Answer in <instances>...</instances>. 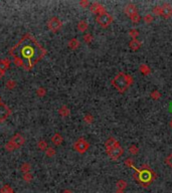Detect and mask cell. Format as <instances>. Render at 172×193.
<instances>
[{
  "instance_id": "cell-35",
  "label": "cell",
  "mask_w": 172,
  "mask_h": 193,
  "mask_svg": "<svg viewBox=\"0 0 172 193\" xmlns=\"http://www.w3.org/2000/svg\"><path fill=\"white\" fill-rule=\"evenodd\" d=\"M125 165L128 166V167H131V168H134V160L131 158H128L127 160L125 161Z\"/></svg>"
},
{
  "instance_id": "cell-31",
  "label": "cell",
  "mask_w": 172,
  "mask_h": 193,
  "mask_svg": "<svg viewBox=\"0 0 172 193\" xmlns=\"http://www.w3.org/2000/svg\"><path fill=\"white\" fill-rule=\"evenodd\" d=\"M129 35H130L133 39H136V37L139 35V32H138L137 29H131L130 31H129Z\"/></svg>"
},
{
  "instance_id": "cell-8",
  "label": "cell",
  "mask_w": 172,
  "mask_h": 193,
  "mask_svg": "<svg viewBox=\"0 0 172 193\" xmlns=\"http://www.w3.org/2000/svg\"><path fill=\"white\" fill-rule=\"evenodd\" d=\"M9 142H10L13 145L14 149H18V148H20L23 144H24L25 139H24V137H22L20 134H15L10 139V141H9Z\"/></svg>"
},
{
  "instance_id": "cell-3",
  "label": "cell",
  "mask_w": 172,
  "mask_h": 193,
  "mask_svg": "<svg viewBox=\"0 0 172 193\" xmlns=\"http://www.w3.org/2000/svg\"><path fill=\"white\" fill-rule=\"evenodd\" d=\"M133 83V78L131 76L126 75L125 72L119 74L112 80V85L119 93H124Z\"/></svg>"
},
{
  "instance_id": "cell-18",
  "label": "cell",
  "mask_w": 172,
  "mask_h": 193,
  "mask_svg": "<svg viewBox=\"0 0 172 193\" xmlns=\"http://www.w3.org/2000/svg\"><path fill=\"white\" fill-rule=\"evenodd\" d=\"M0 193H15L13 190V188L8 185V184H4L1 188H0Z\"/></svg>"
},
{
  "instance_id": "cell-39",
  "label": "cell",
  "mask_w": 172,
  "mask_h": 193,
  "mask_svg": "<svg viewBox=\"0 0 172 193\" xmlns=\"http://www.w3.org/2000/svg\"><path fill=\"white\" fill-rule=\"evenodd\" d=\"M5 149L7 151H9V152H11V151H13V150H15V149H14V147H13V145L10 143V142H8L6 145H5Z\"/></svg>"
},
{
  "instance_id": "cell-32",
  "label": "cell",
  "mask_w": 172,
  "mask_h": 193,
  "mask_svg": "<svg viewBox=\"0 0 172 193\" xmlns=\"http://www.w3.org/2000/svg\"><path fill=\"white\" fill-rule=\"evenodd\" d=\"M153 20H154V17H153L151 14H146V15L144 16V21L146 22V23H151Z\"/></svg>"
},
{
  "instance_id": "cell-23",
  "label": "cell",
  "mask_w": 172,
  "mask_h": 193,
  "mask_svg": "<svg viewBox=\"0 0 172 193\" xmlns=\"http://www.w3.org/2000/svg\"><path fill=\"white\" fill-rule=\"evenodd\" d=\"M30 169H31V166H30V164L29 163H23L21 167H20V170L21 172L24 174V173H29L30 172Z\"/></svg>"
},
{
  "instance_id": "cell-24",
  "label": "cell",
  "mask_w": 172,
  "mask_h": 193,
  "mask_svg": "<svg viewBox=\"0 0 172 193\" xmlns=\"http://www.w3.org/2000/svg\"><path fill=\"white\" fill-rule=\"evenodd\" d=\"M37 147H38V149H40V150H46L47 143L44 141V140H40V141L37 143Z\"/></svg>"
},
{
  "instance_id": "cell-37",
  "label": "cell",
  "mask_w": 172,
  "mask_h": 193,
  "mask_svg": "<svg viewBox=\"0 0 172 193\" xmlns=\"http://www.w3.org/2000/svg\"><path fill=\"white\" fill-rule=\"evenodd\" d=\"M130 19L133 22H138V21L140 20V16H139V14H138V13H135V14H133V15L130 17Z\"/></svg>"
},
{
  "instance_id": "cell-25",
  "label": "cell",
  "mask_w": 172,
  "mask_h": 193,
  "mask_svg": "<svg viewBox=\"0 0 172 193\" xmlns=\"http://www.w3.org/2000/svg\"><path fill=\"white\" fill-rule=\"evenodd\" d=\"M22 178H23V180H24L25 182L29 183V182H31V181H32V179H33V176H32L31 173L29 172V173H24V174H23V176H22Z\"/></svg>"
},
{
  "instance_id": "cell-27",
  "label": "cell",
  "mask_w": 172,
  "mask_h": 193,
  "mask_svg": "<svg viewBox=\"0 0 172 193\" xmlns=\"http://www.w3.org/2000/svg\"><path fill=\"white\" fill-rule=\"evenodd\" d=\"M45 154L47 157H54L55 155V150L52 147H49L45 150Z\"/></svg>"
},
{
  "instance_id": "cell-38",
  "label": "cell",
  "mask_w": 172,
  "mask_h": 193,
  "mask_svg": "<svg viewBox=\"0 0 172 193\" xmlns=\"http://www.w3.org/2000/svg\"><path fill=\"white\" fill-rule=\"evenodd\" d=\"M153 13L155 15H161V6H155L153 8Z\"/></svg>"
},
{
  "instance_id": "cell-36",
  "label": "cell",
  "mask_w": 172,
  "mask_h": 193,
  "mask_svg": "<svg viewBox=\"0 0 172 193\" xmlns=\"http://www.w3.org/2000/svg\"><path fill=\"white\" fill-rule=\"evenodd\" d=\"M165 162H166L167 165H168L169 167H171V168H172V153H171V154H169V155L167 156V158H166Z\"/></svg>"
},
{
  "instance_id": "cell-26",
  "label": "cell",
  "mask_w": 172,
  "mask_h": 193,
  "mask_svg": "<svg viewBox=\"0 0 172 193\" xmlns=\"http://www.w3.org/2000/svg\"><path fill=\"white\" fill-rule=\"evenodd\" d=\"M5 86H6V88H7V89H9V90H13V89L16 86V83H15V81H14V80H9V81H7V83L5 84Z\"/></svg>"
},
{
  "instance_id": "cell-13",
  "label": "cell",
  "mask_w": 172,
  "mask_h": 193,
  "mask_svg": "<svg viewBox=\"0 0 172 193\" xmlns=\"http://www.w3.org/2000/svg\"><path fill=\"white\" fill-rule=\"evenodd\" d=\"M124 11H125V13L129 17H131L133 14L137 13V8H136L135 5H134V4L130 3V4H128V5H126L125 9H124Z\"/></svg>"
},
{
  "instance_id": "cell-29",
  "label": "cell",
  "mask_w": 172,
  "mask_h": 193,
  "mask_svg": "<svg viewBox=\"0 0 172 193\" xmlns=\"http://www.w3.org/2000/svg\"><path fill=\"white\" fill-rule=\"evenodd\" d=\"M45 94H46V91H45L44 88H38L37 91H36V95H37L38 96H40V98L44 96Z\"/></svg>"
},
{
  "instance_id": "cell-21",
  "label": "cell",
  "mask_w": 172,
  "mask_h": 193,
  "mask_svg": "<svg viewBox=\"0 0 172 193\" xmlns=\"http://www.w3.org/2000/svg\"><path fill=\"white\" fill-rule=\"evenodd\" d=\"M88 23L87 21H85V20H81L78 24V29L80 31H82V32H85L86 30L88 29Z\"/></svg>"
},
{
  "instance_id": "cell-19",
  "label": "cell",
  "mask_w": 172,
  "mask_h": 193,
  "mask_svg": "<svg viewBox=\"0 0 172 193\" xmlns=\"http://www.w3.org/2000/svg\"><path fill=\"white\" fill-rule=\"evenodd\" d=\"M59 113H60V115L61 116V117H68V116L70 115V111L68 107H66V106H63V107L59 110Z\"/></svg>"
},
{
  "instance_id": "cell-28",
  "label": "cell",
  "mask_w": 172,
  "mask_h": 193,
  "mask_svg": "<svg viewBox=\"0 0 172 193\" xmlns=\"http://www.w3.org/2000/svg\"><path fill=\"white\" fill-rule=\"evenodd\" d=\"M129 152L131 154H134V155H136V154H138V152H139V149H138L136 145H131L130 148H129Z\"/></svg>"
},
{
  "instance_id": "cell-11",
  "label": "cell",
  "mask_w": 172,
  "mask_h": 193,
  "mask_svg": "<svg viewBox=\"0 0 172 193\" xmlns=\"http://www.w3.org/2000/svg\"><path fill=\"white\" fill-rule=\"evenodd\" d=\"M90 10L95 14H98V15L106 12V10H105V7L103 5H101L100 3H98V2H94L92 5H91Z\"/></svg>"
},
{
  "instance_id": "cell-14",
  "label": "cell",
  "mask_w": 172,
  "mask_h": 193,
  "mask_svg": "<svg viewBox=\"0 0 172 193\" xmlns=\"http://www.w3.org/2000/svg\"><path fill=\"white\" fill-rule=\"evenodd\" d=\"M63 137H61V135L60 133H56L55 134L54 136H52L51 138V142L54 145H55V146H60V145L63 143Z\"/></svg>"
},
{
  "instance_id": "cell-1",
  "label": "cell",
  "mask_w": 172,
  "mask_h": 193,
  "mask_svg": "<svg viewBox=\"0 0 172 193\" xmlns=\"http://www.w3.org/2000/svg\"><path fill=\"white\" fill-rule=\"evenodd\" d=\"M13 64L24 70H31L38 61L46 55V50L30 33H25L15 45L9 50Z\"/></svg>"
},
{
  "instance_id": "cell-43",
  "label": "cell",
  "mask_w": 172,
  "mask_h": 193,
  "mask_svg": "<svg viewBox=\"0 0 172 193\" xmlns=\"http://www.w3.org/2000/svg\"><path fill=\"white\" fill-rule=\"evenodd\" d=\"M115 193H124V190H116Z\"/></svg>"
},
{
  "instance_id": "cell-9",
  "label": "cell",
  "mask_w": 172,
  "mask_h": 193,
  "mask_svg": "<svg viewBox=\"0 0 172 193\" xmlns=\"http://www.w3.org/2000/svg\"><path fill=\"white\" fill-rule=\"evenodd\" d=\"M11 114V110L8 108V106L0 103V122H4Z\"/></svg>"
},
{
  "instance_id": "cell-33",
  "label": "cell",
  "mask_w": 172,
  "mask_h": 193,
  "mask_svg": "<svg viewBox=\"0 0 172 193\" xmlns=\"http://www.w3.org/2000/svg\"><path fill=\"white\" fill-rule=\"evenodd\" d=\"M151 96H152L153 100H159L161 95H160V93H159L158 91H152V93H151Z\"/></svg>"
},
{
  "instance_id": "cell-4",
  "label": "cell",
  "mask_w": 172,
  "mask_h": 193,
  "mask_svg": "<svg viewBox=\"0 0 172 193\" xmlns=\"http://www.w3.org/2000/svg\"><path fill=\"white\" fill-rule=\"evenodd\" d=\"M74 148L75 150L80 153V154H84L85 152L88 151V149L90 148V144L87 142L84 138H80L78 139L74 144Z\"/></svg>"
},
{
  "instance_id": "cell-15",
  "label": "cell",
  "mask_w": 172,
  "mask_h": 193,
  "mask_svg": "<svg viewBox=\"0 0 172 193\" xmlns=\"http://www.w3.org/2000/svg\"><path fill=\"white\" fill-rule=\"evenodd\" d=\"M141 45H142V43L137 39H132L130 43H129V46H130L132 50H138L141 47Z\"/></svg>"
},
{
  "instance_id": "cell-16",
  "label": "cell",
  "mask_w": 172,
  "mask_h": 193,
  "mask_svg": "<svg viewBox=\"0 0 172 193\" xmlns=\"http://www.w3.org/2000/svg\"><path fill=\"white\" fill-rule=\"evenodd\" d=\"M9 66H10V60L8 59H4L0 60V69L2 70L6 71V70L9 69Z\"/></svg>"
},
{
  "instance_id": "cell-20",
  "label": "cell",
  "mask_w": 172,
  "mask_h": 193,
  "mask_svg": "<svg viewBox=\"0 0 172 193\" xmlns=\"http://www.w3.org/2000/svg\"><path fill=\"white\" fill-rule=\"evenodd\" d=\"M139 70L142 72L143 75H145V76H147V75H149L150 72H151V70H150V67L148 66L147 65H145V64H143V65H141L140 66H139Z\"/></svg>"
},
{
  "instance_id": "cell-44",
  "label": "cell",
  "mask_w": 172,
  "mask_h": 193,
  "mask_svg": "<svg viewBox=\"0 0 172 193\" xmlns=\"http://www.w3.org/2000/svg\"><path fill=\"white\" fill-rule=\"evenodd\" d=\"M170 128L172 129V120L170 121Z\"/></svg>"
},
{
  "instance_id": "cell-40",
  "label": "cell",
  "mask_w": 172,
  "mask_h": 193,
  "mask_svg": "<svg viewBox=\"0 0 172 193\" xmlns=\"http://www.w3.org/2000/svg\"><path fill=\"white\" fill-rule=\"evenodd\" d=\"M80 5L84 8H87L90 5V3H89V1H87V0H82V1L80 2Z\"/></svg>"
},
{
  "instance_id": "cell-17",
  "label": "cell",
  "mask_w": 172,
  "mask_h": 193,
  "mask_svg": "<svg viewBox=\"0 0 172 193\" xmlns=\"http://www.w3.org/2000/svg\"><path fill=\"white\" fill-rule=\"evenodd\" d=\"M68 45L70 50H76L80 46V41L76 38H71V39H70Z\"/></svg>"
},
{
  "instance_id": "cell-34",
  "label": "cell",
  "mask_w": 172,
  "mask_h": 193,
  "mask_svg": "<svg viewBox=\"0 0 172 193\" xmlns=\"http://www.w3.org/2000/svg\"><path fill=\"white\" fill-rule=\"evenodd\" d=\"M84 40L87 42V43H90L91 41L93 40V36L91 33H87V34H85L84 35Z\"/></svg>"
},
{
  "instance_id": "cell-5",
  "label": "cell",
  "mask_w": 172,
  "mask_h": 193,
  "mask_svg": "<svg viewBox=\"0 0 172 193\" xmlns=\"http://www.w3.org/2000/svg\"><path fill=\"white\" fill-rule=\"evenodd\" d=\"M96 20H97V22L102 27L106 28V27H108L110 24L113 22V16L110 15L109 13L105 12L103 14H100V15H98L97 18H96Z\"/></svg>"
},
{
  "instance_id": "cell-7",
  "label": "cell",
  "mask_w": 172,
  "mask_h": 193,
  "mask_svg": "<svg viewBox=\"0 0 172 193\" xmlns=\"http://www.w3.org/2000/svg\"><path fill=\"white\" fill-rule=\"evenodd\" d=\"M123 148L119 145V146H116V147H114L113 149H111V150H108L107 153H108V155L109 157L112 159V160H117V159L120 158L122 155H123Z\"/></svg>"
},
{
  "instance_id": "cell-22",
  "label": "cell",
  "mask_w": 172,
  "mask_h": 193,
  "mask_svg": "<svg viewBox=\"0 0 172 193\" xmlns=\"http://www.w3.org/2000/svg\"><path fill=\"white\" fill-rule=\"evenodd\" d=\"M117 190H125V188L127 187V182L125 180H119L116 183Z\"/></svg>"
},
{
  "instance_id": "cell-10",
  "label": "cell",
  "mask_w": 172,
  "mask_h": 193,
  "mask_svg": "<svg viewBox=\"0 0 172 193\" xmlns=\"http://www.w3.org/2000/svg\"><path fill=\"white\" fill-rule=\"evenodd\" d=\"M161 16L164 18H170L172 16V6L168 3H164L161 6Z\"/></svg>"
},
{
  "instance_id": "cell-42",
  "label": "cell",
  "mask_w": 172,
  "mask_h": 193,
  "mask_svg": "<svg viewBox=\"0 0 172 193\" xmlns=\"http://www.w3.org/2000/svg\"><path fill=\"white\" fill-rule=\"evenodd\" d=\"M61 193H73V192H71L70 190H65V191H63Z\"/></svg>"
},
{
  "instance_id": "cell-30",
  "label": "cell",
  "mask_w": 172,
  "mask_h": 193,
  "mask_svg": "<svg viewBox=\"0 0 172 193\" xmlns=\"http://www.w3.org/2000/svg\"><path fill=\"white\" fill-rule=\"evenodd\" d=\"M84 121L86 123H88V124H91V123H93V121H94V117L91 114H87L84 117Z\"/></svg>"
},
{
  "instance_id": "cell-2",
  "label": "cell",
  "mask_w": 172,
  "mask_h": 193,
  "mask_svg": "<svg viewBox=\"0 0 172 193\" xmlns=\"http://www.w3.org/2000/svg\"><path fill=\"white\" fill-rule=\"evenodd\" d=\"M134 169L136 170V173L133 175V177L135 178L136 181L144 188L149 186L157 178L156 173L153 171L149 166L146 165V164H144L140 169L135 168V167H134Z\"/></svg>"
},
{
  "instance_id": "cell-41",
  "label": "cell",
  "mask_w": 172,
  "mask_h": 193,
  "mask_svg": "<svg viewBox=\"0 0 172 193\" xmlns=\"http://www.w3.org/2000/svg\"><path fill=\"white\" fill-rule=\"evenodd\" d=\"M4 75H5V71L2 70L1 69H0V79H2Z\"/></svg>"
},
{
  "instance_id": "cell-6",
  "label": "cell",
  "mask_w": 172,
  "mask_h": 193,
  "mask_svg": "<svg viewBox=\"0 0 172 193\" xmlns=\"http://www.w3.org/2000/svg\"><path fill=\"white\" fill-rule=\"evenodd\" d=\"M61 25H63V23L60 20L59 18L54 16L50 19V21L47 22V27H49V29L51 30L52 32H56L59 31L60 28H61Z\"/></svg>"
},
{
  "instance_id": "cell-12",
  "label": "cell",
  "mask_w": 172,
  "mask_h": 193,
  "mask_svg": "<svg viewBox=\"0 0 172 193\" xmlns=\"http://www.w3.org/2000/svg\"><path fill=\"white\" fill-rule=\"evenodd\" d=\"M116 146H119V142L117 141L116 139L111 137V138H109L106 143H105V147H106V150H111V149H113L114 147H116Z\"/></svg>"
}]
</instances>
